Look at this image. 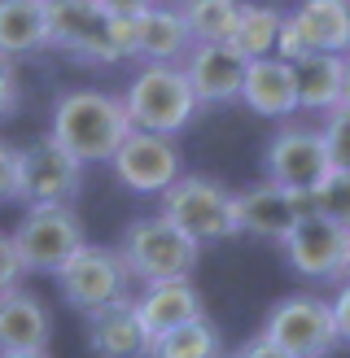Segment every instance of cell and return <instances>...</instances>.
<instances>
[{"instance_id": "obj_1", "label": "cell", "mask_w": 350, "mask_h": 358, "mask_svg": "<svg viewBox=\"0 0 350 358\" xmlns=\"http://www.w3.org/2000/svg\"><path fill=\"white\" fill-rule=\"evenodd\" d=\"M132 122L122 114V101L110 92H92V87H75V92H62L52 105V127L48 140L75 157V162H110L114 149L127 140Z\"/></svg>"}, {"instance_id": "obj_2", "label": "cell", "mask_w": 350, "mask_h": 358, "mask_svg": "<svg viewBox=\"0 0 350 358\" xmlns=\"http://www.w3.org/2000/svg\"><path fill=\"white\" fill-rule=\"evenodd\" d=\"M114 254L122 258V266H127V275L136 284H162V280H188L197 271L202 245L188 241L162 214H149V219H132L122 227Z\"/></svg>"}, {"instance_id": "obj_3", "label": "cell", "mask_w": 350, "mask_h": 358, "mask_svg": "<svg viewBox=\"0 0 350 358\" xmlns=\"http://www.w3.org/2000/svg\"><path fill=\"white\" fill-rule=\"evenodd\" d=\"M118 101L132 131H153V136H180L197 114V96H192L180 66H145L127 83V96Z\"/></svg>"}, {"instance_id": "obj_4", "label": "cell", "mask_w": 350, "mask_h": 358, "mask_svg": "<svg viewBox=\"0 0 350 358\" xmlns=\"http://www.w3.org/2000/svg\"><path fill=\"white\" fill-rule=\"evenodd\" d=\"M162 196V219L175 223L188 241L197 245H215L237 236V219H232V192L210 175H180Z\"/></svg>"}, {"instance_id": "obj_5", "label": "cell", "mask_w": 350, "mask_h": 358, "mask_svg": "<svg viewBox=\"0 0 350 358\" xmlns=\"http://www.w3.org/2000/svg\"><path fill=\"white\" fill-rule=\"evenodd\" d=\"M52 275H57V289L66 297V306H75L79 315H92L101 306H110V301L132 297V275H127V266H122V258L110 245L75 249Z\"/></svg>"}, {"instance_id": "obj_6", "label": "cell", "mask_w": 350, "mask_h": 358, "mask_svg": "<svg viewBox=\"0 0 350 358\" xmlns=\"http://www.w3.org/2000/svg\"><path fill=\"white\" fill-rule=\"evenodd\" d=\"M262 336L293 358H328L337 350V328L324 297L315 293H289L262 319Z\"/></svg>"}, {"instance_id": "obj_7", "label": "cell", "mask_w": 350, "mask_h": 358, "mask_svg": "<svg viewBox=\"0 0 350 358\" xmlns=\"http://www.w3.org/2000/svg\"><path fill=\"white\" fill-rule=\"evenodd\" d=\"M48 5V48H62L75 62L110 66L122 62L114 17H105L92 0H44Z\"/></svg>"}, {"instance_id": "obj_8", "label": "cell", "mask_w": 350, "mask_h": 358, "mask_svg": "<svg viewBox=\"0 0 350 358\" xmlns=\"http://www.w3.org/2000/svg\"><path fill=\"white\" fill-rule=\"evenodd\" d=\"M83 188V162H75L57 140H35L18 149V175H13V201L27 206H70Z\"/></svg>"}, {"instance_id": "obj_9", "label": "cell", "mask_w": 350, "mask_h": 358, "mask_svg": "<svg viewBox=\"0 0 350 358\" xmlns=\"http://www.w3.org/2000/svg\"><path fill=\"white\" fill-rule=\"evenodd\" d=\"M83 245H88L83 219L70 206H31L13 231V249H18L22 271H48L52 275Z\"/></svg>"}, {"instance_id": "obj_10", "label": "cell", "mask_w": 350, "mask_h": 358, "mask_svg": "<svg viewBox=\"0 0 350 358\" xmlns=\"http://www.w3.org/2000/svg\"><path fill=\"white\" fill-rule=\"evenodd\" d=\"M280 249H285V262L302 280H315V284L350 280V231L320 219L315 210H307L289 227V236L280 241Z\"/></svg>"}, {"instance_id": "obj_11", "label": "cell", "mask_w": 350, "mask_h": 358, "mask_svg": "<svg viewBox=\"0 0 350 358\" xmlns=\"http://www.w3.org/2000/svg\"><path fill=\"white\" fill-rule=\"evenodd\" d=\"M262 171H267V184L298 192V196H311V188L332 171L328 166V153H324V140L320 127H307V122H285L262 149Z\"/></svg>"}, {"instance_id": "obj_12", "label": "cell", "mask_w": 350, "mask_h": 358, "mask_svg": "<svg viewBox=\"0 0 350 358\" xmlns=\"http://www.w3.org/2000/svg\"><path fill=\"white\" fill-rule=\"evenodd\" d=\"M110 166L122 188L140 196L167 192L175 179L184 175V157L175 149V136H153V131H127V140L114 149Z\"/></svg>"}, {"instance_id": "obj_13", "label": "cell", "mask_w": 350, "mask_h": 358, "mask_svg": "<svg viewBox=\"0 0 350 358\" xmlns=\"http://www.w3.org/2000/svg\"><path fill=\"white\" fill-rule=\"evenodd\" d=\"M114 27H118L122 57H140L149 66H175L192 48L188 31H184V17L171 5H149L136 17H114Z\"/></svg>"}, {"instance_id": "obj_14", "label": "cell", "mask_w": 350, "mask_h": 358, "mask_svg": "<svg viewBox=\"0 0 350 358\" xmlns=\"http://www.w3.org/2000/svg\"><path fill=\"white\" fill-rule=\"evenodd\" d=\"M307 214V196L298 192H285L276 184H250L232 192V219H237V231H245V236H258V241H285L289 227Z\"/></svg>"}, {"instance_id": "obj_15", "label": "cell", "mask_w": 350, "mask_h": 358, "mask_svg": "<svg viewBox=\"0 0 350 358\" xmlns=\"http://www.w3.org/2000/svg\"><path fill=\"white\" fill-rule=\"evenodd\" d=\"M180 70H184L197 105H232V101H241L245 57L232 44H192L184 52Z\"/></svg>"}, {"instance_id": "obj_16", "label": "cell", "mask_w": 350, "mask_h": 358, "mask_svg": "<svg viewBox=\"0 0 350 358\" xmlns=\"http://www.w3.org/2000/svg\"><path fill=\"white\" fill-rule=\"evenodd\" d=\"M52 341V315L35 293L22 284L0 293V354H27V350H48Z\"/></svg>"}, {"instance_id": "obj_17", "label": "cell", "mask_w": 350, "mask_h": 358, "mask_svg": "<svg viewBox=\"0 0 350 358\" xmlns=\"http://www.w3.org/2000/svg\"><path fill=\"white\" fill-rule=\"evenodd\" d=\"M136 306V319L140 328L153 336H162L180 324H192V319H202L206 306H202V293L192 289V280H162V284H145L140 297H132Z\"/></svg>"}, {"instance_id": "obj_18", "label": "cell", "mask_w": 350, "mask_h": 358, "mask_svg": "<svg viewBox=\"0 0 350 358\" xmlns=\"http://www.w3.org/2000/svg\"><path fill=\"white\" fill-rule=\"evenodd\" d=\"M241 101H245V110H254L258 118H293L298 114L293 66L280 62V57H254V62H245Z\"/></svg>"}, {"instance_id": "obj_19", "label": "cell", "mask_w": 350, "mask_h": 358, "mask_svg": "<svg viewBox=\"0 0 350 358\" xmlns=\"http://www.w3.org/2000/svg\"><path fill=\"white\" fill-rule=\"evenodd\" d=\"M88 350L97 358H149V332L140 328L132 297L88 315Z\"/></svg>"}, {"instance_id": "obj_20", "label": "cell", "mask_w": 350, "mask_h": 358, "mask_svg": "<svg viewBox=\"0 0 350 358\" xmlns=\"http://www.w3.org/2000/svg\"><path fill=\"white\" fill-rule=\"evenodd\" d=\"M289 22L307 52H350V0H302Z\"/></svg>"}, {"instance_id": "obj_21", "label": "cell", "mask_w": 350, "mask_h": 358, "mask_svg": "<svg viewBox=\"0 0 350 358\" xmlns=\"http://www.w3.org/2000/svg\"><path fill=\"white\" fill-rule=\"evenodd\" d=\"M48 48V5L44 0H0V62L31 57Z\"/></svg>"}, {"instance_id": "obj_22", "label": "cell", "mask_w": 350, "mask_h": 358, "mask_svg": "<svg viewBox=\"0 0 350 358\" xmlns=\"http://www.w3.org/2000/svg\"><path fill=\"white\" fill-rule=\"evenodd\" d=\"M293 83H298V110L307 114H328L342 105V52H307L293 62Z\"/></svg>"}, {"instance_id": "obj_23", "label": "cell", "mask_w": 350, "mask_h": 358, "mask_svg": "<svg viewBox=\"0 0 350 358\" xmlns=\"http://www.w3.org/2000/svg\"><path fill=\"white\" fill-rule=\"evenodd\" d=\"M241 0H180V17L192 44H227L237 31Z\"/></svg>"}, {"instance_id": "obj_24", "label": "cell", "mask_w": 350, "mask_h": 358, "mask_svg": "<svg viewBox=\"0 0 350 358\" xmlns=\"http://www.w3.org/2000/svg\"><path fill=\"white\" fill-rule=\"evenodd\" d=\"M149 358H223V336L210 319H192L149 341Z\"/></svg>"}, {"instance_id": "obj_25", "label": "cell", "mask_w": 350, "mask_h": 358, "mask_svg": "<svg viewBox=\"0 0 350 358\" xmlns=\"http://www.w3.org/2000/svg\"><path fill=\"white\" fill-rule=\"evenodd\" d=\"M280 13L276 5H245L241 0V13H237V31H232V44L245 62H254V57H272V48H276V31H280Z\"/></svg>"}, {"instance_id": "obj_26", "label": "cell", "mask_w": 350, "mask_h": 358, "mask_svg": "<svg viewBox=\"0 0 350 358\" xmlns=\"http://www.w3.org/2000/svg\"><path fill=\"white\" fill-rule=\"evenodd\" d=\"M307 210H315L320 219H328V223H337V227L350 231V171H328L320 184L311 188Z\"/></svg>"}, {"instance_id": "obj_27", "label": "cell", "mask_w": 350, "mask_h": 358, "mask_svg": "<svg viewBox=\"0 0 350 358\" xmlns=\"http://www.w3.org/2000/svg\"><path fill=\"white\" fill-rule=\"evenodd\" d=\"M320 140H324L328 166L350 171V105H332L328 114H320Z\"/></svg>"}, {"instance_id": "obj_28", "label": "cell", "mask_w": 350, "mask_h": 358, "mask_svg": "<svg viewBox=\"0 0 350 358\" xmlns=\"http://www.w3.org/2000/svg\"><path fill=\"white\" fill-rule=\"evenodd\" d=\"M18 105H22V83H18V70H13V62H0V122L13 118Z\"/></svg>"}, {"instance_id": "obj_29", "label": "cell", "mask_w": 350, "mask_h": 358, "mask_svg": "<svg viewBox=\"0 0 350 358\" xmlns=\"http://www.w3.org/2000/svg\"><path fill=\"white\" fill-rule=\"evenodd\" d=\"M332 310V328H337V345H350V280L337 284V297L328 301Z\"/></svg>"}, {"instance_id": "obj_30", "label": "cell", "mask_w": 350, "mask_h": 358, "mask_svg": "<svg viewBox=\"0 0 350 358\" xmlns=\"http://www.w3.org/2000/svg\"><path fill=\"white\" fill-rule=\"evenodd\" d=\"M22 280V262H18V249H13V236L0 231V293L13 289V284Z\"/></svg>"}, {"instance_id": "obj_31", "label": "cell", "mask_w": 350, "mask_h": 358, "mask_svg": "<svg viewBox=\"0 0 350 358\" xmlns=\"http://www.w3.org/2000/svg\"><path fill=\"white\" fill-rule=\"evenodd\" d=\"M13 175H18V149L0 140V201H13Z\"/></svg>"}, {"instance_id": "obj_32", "label": "cell", "mask_w": 350, "mask_h": 358, "mask_svg": "<svg viewBox=\"0 0 350 358\" xmlns=\"http://www.w3.org/2000/svg\"><path fill=\"white\" fill-rule=\"evenodd\" d=\"M232 358H293V354H285L280 345H272L267 336L258 332V336H250L245 345H237V350H232Z\"/></svg>"}, {"instance_id": "obj_33", "label": "cell", "mask_w": 350, "mask_h": 358, "mask_svg": "<svg viewBox=\"0 0 350 358\" xmlns=\"http://www.w3.org/2000/svg\"><path fill=\"white\" fill-rule=\"evenodd\" d=\"M92 5L105 17H136V13H145L149 5H158V0H92Z\"/></svg>"}, {"instance_id": "obj_34", "label": "cell", "mask_w": 350, "mask_h": 358, "mask_svg": "<svg viewBox=\"0 0 350 358\" xmlns=\"http://www.w3.org/2000/svg\"><path fill=\"white\" fill-rule=\"evenodd\" d=\"M342 105H350V52H342Z\"/></svg>"}, {"instance_id": "obj_35", "label": "cell", "mask_w": 350, "mask_h": 358, "mask_svg": "<svg viewBox=\"0 0 350 358\" xmlns=\"http://www.w3.org/2000/svg\"><path fill=\"white\" fill-rule=\"evenodd\" d=\"M0 358H48V350H27V354H0Z\"/></svg>"}]
</instances>
